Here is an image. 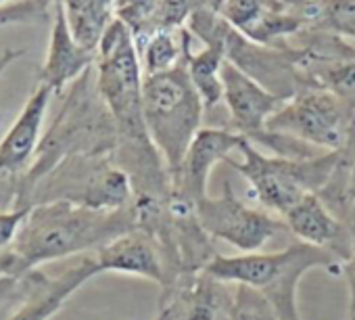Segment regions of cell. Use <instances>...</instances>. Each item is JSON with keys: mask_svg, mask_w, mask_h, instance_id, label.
<instances>
[{"mask_svg": "<svg viewBox=\"0 0 355 320\" xmlns=\"http://www.w3.org/2000/svg\"><path fill=\"white\" fill-rule=\"evenodd\" d=\"M115 146V121L96 90V82L92 84V76L86 71L71 84L57 119L42 136L38 153L26 172L24 208L30 187L49 174L59 162L71 155H113Z\"/></svg>", "mask_w": 355, "mask_h": 320, "instance_id": "obj_3", "label": "cell"}, {"mask_svg": "<svg viewBox=\"0 0 355 320\" xmlns=\"http://www.w3.org/2000/svg\"><path fill=\"white\" fill-rule=\"evenodd\" d=\"M53 94L55 92L49 86L38 84L11 130L0 140V174L3 176H26L30 170L42 142V124Z\"/></svg>", "mask_w": 355, "mask_h": 320, "instance_id": "obj_16", "label": "cell"}, {"mask_svg": "<svg viewBox=\"0 0 355 320\" xmlns=\"http://www.w3.org/2000/svg\"><path fill=\"white\" fill-rule=\"evenodd\" d=\"M44 278L38 270L28 276H0V320H9L36 293Z\"/></svg>", "mask_w": 355, "mask_h": 320, "instance_id": "obj_23", "label": "cell"}, {"mask_svg": "<svg viewBox=\"0 0 355 320\" xmlns=\"http://www.w3.org/2000/svg\"><path fill=\"white\" fill-rule=\"evenodd\" d=\"M340 155L343 151H328L305 159L278 157L266 155L253 142L245 140L239 159L232 157L226 166L245 178L251 197L263 210L282 218L305 195L322 193L340 162Z\"/></svg>", "mask_w": 355, "mask_h": 320, "instance_id": "obj_4", "label": "cell"}, {"mask_svg": "<svg viewBox=\"0 0 355 320\" xmlns=\"http://www.w3.org/2000/svg\"><path fill=\"white\" fill-rule=\"evenodd\" d=\"M163 320H232L234 293L209 272H189L161 289Z\"/></svg>", "mask_w": 355, "mask_h": 320, "instance_id": "obj_11", "label": "cell"}, {"mask_svg": "<svg viewBox=\"0 0 355 320\" xmlns=\"http://www.w3.org/2000/svg\"><path fill=\"white\" fill-rule=\"evenodd\" d=\"M349 228H351V253L343 264V276L349 287V310H355V222Z\"/></svg>", "mask_w": 355, "mask_h": 320, "instance_id": "obj_28", "label": "cell"}, {"mask_svg": "<svg viewBox=\"0 0 355 320\" xmlns=\"http://www.w3.org/2000/svg\"><path fill=\"white\" fill-rule=\"evenodd\" d=\"M220 3H222V0H209V5H211V7H214L216 11L220 9Z\"/></svg>", "mask_w": 355, "mask_h": 320, "instance_id": "obj_32", "label": "cell"}, {"mask_svg": "<svg viewBox=\"0 0 355 320\" xmlns=\"http://www.w3.org/2000/svg\"><path fill=\"white\" fill-rule=\"evenodd\" d=\"M218 13L245 38L266 47L291 44L309 28L301 7L286 0H222Z\"/></svg>", "mask_w": 355, "mask_h": 320, "instance_id": "obj_10", "label": "cell"}, {"mask_svg": "<svg viewBox=\"0 0 355 320\" xmlns=\"http://www.w3.org/2000/svg\"><path fill=\"white\" fill-rule=\"evenodd\" d=\"M224 82V105L232 124V132L255 142L268 128L270 117L284 103L280 96L272 94L249 74L239 69L226 59L222 69Z\"/></svg>", "mask_w": 355, "mask_h": 320, "instance_id": "obj_13", "label": "cell"}, {"mask_svg": "<svg viewBox=\"0 0 355 320\" xmlns=\"http://www.w3.org/2000/svg\"><path fill=\"white\" fill-rule=\"evenodd\" d=\"M28 212L30 210L0 212V253H5L13 245V241H15V237H17V233H19V228H21L26 216H28Z\"/></svg>", "mask_w": 355, "mask_h": 320, "instance_id": "obj_27", "label": "cell"}, {"mask_svg": "<svg viewBox=\"0 0 355 320\" xmlns=\"http://www.w3.org/2000/svg\"><path fill=\"white\" fill-rule=\"evenodd\" d=\"M96 90L107 105L117 142H153L144 124V71L130 30L113 19L96 51Z\"/></svg>", "mask_w": 355, "mask_h": 320, "instance_id": "obj_6", "label": "cell"}, {"mask_svg": "<svg viewBox=\"0 0 355 320\" xmlns=\"http://www.w3.org/2000/svg\"><path fill=\"white\" fill-rule=\"evenodd\" d=\"M21 53H24V51H5L3 55H0V78H3L5 69H7L15 59L21 57Z\"/></svg>", "mask_w": 355, "mask_h": 320, "instance_id": "obj_30", "label": "cell"}, {"mask_svg": "<svg viewBox=\"0 0 355 320\" xmlns=\"http://www.w3.org/2000/svg\"><path fill=\"white\" fill-rule=\"evenodd\" d=\"M205 105L191 82L187 63L144 76V124L169 176L182 168L191 142L203 128Z\"/></svg>", "mask_w": 355, "mask_h": 320, "instance_id": "obj_5", "label": "cell"}, {"mask_svg": "<svg viewBox=\"0 0 355 320\" xmlns=\"http://www.w3.org/2000/svg\"><path fill=\"white\" fill-rule=\"evenodd\" d=\"M197 216L211 239L226 241L243 253L261 251L280 233H288L282 218L243 203L234 195L230 183H224L220 197L207 195L203 201H199Z\"/></svg>", "mask_w": 355, "mask_h": 320, "instance_id": "obj_9", "label": "cell"}, {"mask_svg": "<svg viewBox=\"0 0 355 320\" xmlns=\"http://www.w3.org/2000/svg\"><path fill=\"white\" fill-rule=\"evenodd\" d=\"M355 222V155L349 168V180H347V224L351 226Z\"/></svg>", "mask_w": 355, "mask_h": 320, "instance_id": "obj_29", "label": "cell"}, {"mask_svg": "<svg viewBox=\"0 0 355 320\" xmlns=\"http://www.w3.org/2000/svg\"><path fill=\"white\" fill-rule=\"evenodd\" d=\"M247 138L226 128H201L189 146L182 168L171 178V189L199 205L207 197V183L218 164L239 155Z\"/></svg>", "mask_w": 355, "mask_h": 320, "instance_id": "obj_12", "label": "cell"}, {"mask_svg": "<svg viewBox=\"0 0 355 320\" xmlns=\"http://www.w3.org/2000/svg\"><path fill=\"white\" fill-rule=\"evenodd\" d=\"M232 320H278L268 299L251 287L236 285Z\"/></svg>", "mask_w": 355, "mask_h": 320, "instance_id": "obj_25", "label": "cell"}, {"mask_svg": "<svg viewBox=\"0 0 355 320\" xmlns=\"http://www.w3.org/2000/svg\"><path fill=\"white\" fill-rule=\"evenodd\" d=\"M136 228L132 205L115 212L80 208L65 201L30 208L13 245L0 253V276H28L42 264L96 251Z\"/></svg>", "mask_w": 355, "mask_h": 320, "instance_id": "obj_1", "label": "cell"}, {"mask_svg": "<svg viewBox=\"0 0 355 320\" xmlns=\"http://www.w3.org/2000/svg\"><path fill=\"white\" fill-rule=\"evenodd\" d=\"M5 5H11L9 0H0V7H5Z\"/></svg>", "mask_w": 355, "mask_h": 320, "instance_id": "obj_35", "label": "cell"}, {"mask_svg": "<svg viewBox=\"0 0 355 320\" xmlns=\"http://www.w3.org/2000/svg\"><path fill=\"white\" fill-rule=\"evenodd\" d=\"M59 5L76 42L96 53L105 32L115 19L113 7H107L101 0H59Z\"/></svg>", "mask_w": 355, "mask_h": 320, "instance_id": "obj_20", "label": "cell"}, {"mask_svg": "<svg viewBox=\"0 0 355 320\" xmlns=\"http://www.w3.org/2000/svg\"><path fill=\"white\" fill-rule=\"evenodd\" d=\"M98 272H117L146 278L161 289L167 285V268L159 243L144 230H130L94 251Z\"/></svg>", "mask_w": 355, "mask_h": 320, "instance_id": "obj_14", "label": "cell"}, {"mask_svg": "<svg viewBox=\"0 0 355 320\" xmlns=\"http://www.w3.org/2000/svg\"><path fill=\"white\" fill-rule=\"evenodd\" d=\"M187 69L191 76L193 86L197 88L205 111L218 107L224 103V82H222V69L226 63V57L220 47L203 44L201 51L187 55Z\"/></svg>", "mask_w": 355, "mask_h": 320, "instance_id": "obj_21", "label": "cell"}, {"mask_svg": "<svg viewBox=\"0 0 355 320\" xmlns=\"http://www.w3.org/2000/svg\"><path fill=\"white\" fill-rule=\"evenodd\" d=\"M343 260L326 249L293 241L276 251L216 255L205 272L228 283L245 285L261 293L278 320H301L297 289L301 278L320 268L332 276L343 274Z\"/></svg>", "mask_w": 355, "mask_h": 320, "instance_id": "obj_2", "label": "cell"}, {"mask_svg": "<svg viewBox=\"0 0 355 320\" xmlns=\"http://www.w3.org/2000/svg\"><path fill=\"white\" fill-rule=\"evenodd\" d=\"M193 32L189 28H159L155 30L140 47V63L144 76H155L169 71L187 61V55L193 47Z\"/></svg>", "mask_w": 355, "mask_h": 320, "instance_id": "obj_19", "label": "cell"}, {"mask_svg": "<svg viewBox=\"0 0 355 320\" xmlns=\"http://www.w3.org/2000/svg\"><path fill=\"white\" fill-rule=\"evenodd\" d=\"M347 320H355V310H349V314H347Z\"/></svg>", "mask_w": 355, "mask_h": 320, "instance_id": "obj_33", "label": "cell"}, {"mask_svg": "<svg viewBox=\"0 0 355 320\" xmlns=\"http://www.w3.org/2000/svg\"><path fill=\"white\" fill-rule=\"evenodd\" d=\"M155 320H163V318H161V316H159V314H157V318H155Z\"/></svg>", "mask_w": 355, "mask_h": 320, "instance_id": "obj_36", "label": "cell"}, {"mask_svg": "<svg viewBox=\"0 0 355 320\" xmlns=\"http://www.w3.org/2000/svg\"><path fill=\"white\" fill-rule=\"evenodd\" d=\"M98 274L94 258H82L78 264L65 268L63 274L55 278L46 276L36 293L9 320H51L82 285Z\"/></svg>", "mask_w": 355, "mask_h": 320, "instance_id": "obj_18", "label": "cell"}, {"mask_svg": "<svg viewBox=\"0 0 355 320\" xmlns=\"http://www.w3.org/2000/svg\"><path fill=\"white\" fill-rule=\"evenodd\" d=\"M96 63V53L86 51L71 36L59 0L53 3V28L46 51V61L40 69V84L53 92H61L65 86L80 80Z\"/></svg>", "mask_w": 355, "mask_h": 320, "instance_id": "obj_17", "label": "cell"}, {"mask_svg": "<svg viewBox=\"0 0 355 320\" xmlns=\"http://www.w3.org/2000/svg\"><path fill=\"white\" fill-rule=\"evenodd\" d=\"M282 222L295 241L326 249L343 262L351 253V228L315 193L299 199L282 216Z\"/></svg>", "mask_w": 355, "mask_h": 320, "instance_id": "obj_15", "label": "cell"}, {"mask_svg": "<svg viewBox=\"0 0 355 320\" xmlns=\"http://www.w3.org/2000/svg\"><path fill=\"white\" fill-rule=\"evenodd\" d=\"M134 199L128 174L113 155H71L34 183L26 208L65 201L80 208L115 212L130 208Z\"/></svg>", "mask_w": 355, "mask_h": 320, "instance_id": "obj_7", "label": "cell"}, {"mask_svg": "<svg viewBox=\"0 0 355 320\" xmlns=\"http://www.w3.org/2000/svg\"><path fill=\"white\" fill-rule=\"evenodd\" d=\"M53 3H49V0H19V3L0 7V28L17 24H36L49 15V7Z\"/></svg>", "mask_w": 355, "mask_h": 320, "instance_id": "obj_26", "label": "cell"}, {"mask_svg": "<svg viewBox=\"0 0 355 320\" xmlns=\"http://www.w3.org/2000/svg\"><path fill=\"white\" fill-rule=\"evenodd\" d=\"M203 7H211L209 0H159L155 13V28H187L191 17Z\"/></svg>", "mask_w": 355, "mask_h": 320, "instance_id": "obj_24", "label": "cell"}, {"mask_svg": "<svg viewBox=\"0 0 355 320\" xmlns=\"http://www.w3.org/2000/svg\"><path fill=\"white\" fill-rule=\"evenodd\" d=\"M301 11L309 22V28L355 38V0H309L301 5Z\"/></svg>", "mask_w": 355, "mask_h": 320, "instance_id": "obj_22", "label": "cell"}, {"mask_svg": "<svg viewBox=\"0 0 355 320\" xmlns=\"http://www.w3.org/2000/svg\"><path fill=\"white\" fill-rule=\"evenodd\" d=\"M286 3H291V5H295V7H301V5L309 3V0H286Z\"/></svg>", "mask_w": 355, "mask_h": 320, "instance_id": "obj_31", "label": "cell"}, {"mask_svg": "<svg viewBox=\"0 0 355 320\" xmlns=\"http://www.w3.org/2000/svg\"><path fill=\"white\" fill-rule=\"evenodd\" d=\"M266 130L318 151H345L355 144V107L324 88H305L280 105Z\"/></svg>", "mask_w": 355, "mask_h": 320, "instance_id": "obj_8", "label": "cell"}, {"mask_svg": "<svg viewBox=\"0 0 355 320\" xmlns=\"http://www.w3.org/2000/svg\"><path fill=\"white\" fill-rule=\"evenodd\" d=\"M101 3H105L107 7H113V3H115V0H101Z\"/></svg>", "mask_w": 355, "mask_h": 320, "instance_id": "obj_34", "label": "cell"}]
</instances>
